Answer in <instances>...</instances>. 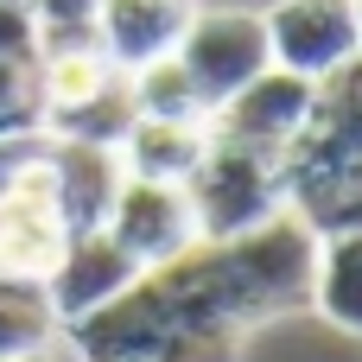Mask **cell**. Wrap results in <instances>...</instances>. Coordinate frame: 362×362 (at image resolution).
I'll return each mask as SVG.
<instances>
[{
	"mask_svg": "<svg viewBox=\"0 0 362 362\" xmlns=\"http://www.w3.org/2000/svg\"><path fill=\"white\" fill-rule=\"evenodd\" d=\"M115 83H121V70H115L95 45L45 51V57H38V127L57 121V115H70V108H83V102H95V95H108Z\"/></svg>",
	"mask_w": 362,
	"mask_h": 362,
	"instance_id": "cell-13",
	"label": "cell"
},
{
	"mask_svg": "<svg viewBox=\"0 0 362 362\" xmlns=\"http://www.w3.org/2000/svg\"><path fill=\"white\" fill-rule=\"evenodd\" d=\"M83 362H165V356H83Z\"/></svg>",
	"mask_w": 362,
	"mask_h": 362,
	"instance_id": "cell-19",
	"label": "cell"
},
{
	"mask_svg": "<svg viewBox=\"0 0 362 362\" xmlns=\"http://www.w3.org/2000/svg\"><path fill=\"white\" fill-rule=\"evenodd\" d=\"M172 57L185 64L204 115H210V108H223L235 89H248L267 70V25L248 6H197Z\"/></svg>",
	"mask_w": 362,
	"mask_h": 362,
	"instance_id": "cell-4",
	"label": "cell"
},
{
	"mask_svg": "<svg viewBox=\"0 0 362 362\" xmlns=\"http://www.w3.org/2000/svg\"><path fill=\"white\" fill-rule=\"evenodd\" d=\"M261 25H267V64L274 70L325 83L344 64H356V13H350V0H274L261 13Z\"/></svg>",
	"mask_w": 362,
	"mask_h": 362,
	"instance_id": "cell-6",
	"label": "cell"
},
{
	"mask_svg": "<svg viewBox=\"0 0 362 362\" xmlns=\"http://www.w3.org/2000/svg\"><path fill=\"white\" fill-rule=\"evenodd\" d=\"M0 6H25V0H0Z\"/></svg>",
	"mask_w": 362,
	"mask_h": 362,
	"instance_id": "cell-21",
	"label": "cell"
},
{
	"mask_svg": "<svg viewBox=\"0 0 362 362\" xmlns=\"http://www.w3.org/2000/svg\"><path fill=\"white\" fill-rule=\"evenodd\" d=\"M318 235L280 210L235 242H197L178 261L140 274L115 305L70 325L76 356H165V362H235V337L312 299Z\"/></svg>",
	"mask_w": 362,
	"mask_h": 362,
	"instance_id": "cell-1",
	"label": "cell"
},
{
	"mask_svg": "<svg viewBox=\"0 0 362 362\" xmlns=\"http://www.w3.org/2000/svg\"><path fill=\"white\" fill-rule=\"evenodd\" d=\"M210 146L204 121H134L115 146L127 178H153V185H191L197 159Z\"/></svg>",
	"mask_w": 362,
	"mask_h": 362,
	"instance_id": "cell-11",
	"label": "cell"
},
{
	"mask_svg": "<svg viewBox=\"0 0 362 362\" xmlns=\"http://www.w3.org/2000/svg\"><path fill=\"white\" fill-rule=\"evenodd\" d=\"M185 197H191V216H197V242H235V235H248V229H261L286 210L280 153L210 140Z\"/></svg>",
	"mask_w": 362,
	"mask_h": 362,
	"instance_id": "cell-3",
	"label": "cell"
},
{
	"mask_svg": "<svg viewBox=\"0 0 362 362\" xmlns=\"http://www.w3.org/2000/svg\"><path fill=\"white\" fill-rule=\"evenodd\" d=\"M102 229H108V242H115L140 274H153V267L178 261L185 248H197V216H191L185 185L121 178V191H115V204H108Z\"/></svg>",
	"mask_w": 362,
	"mask_h": 362,
	"instance_id": "cell-5",
	"label": "cell"
},
{
	"mask_svg": "<svg viewBox=\"0 0 362 362\" xmlns=\"http://www.w3.org/2000/svg\"><path fill=\"white\" fill-rule=\"evenodd\" d=\"M312 95H318V83H305V76L267 64L248 89H235L223 108H210L204 127H210V140H235V146L286 153V146L299 140L305 115H312Z\"/></svg>",
	"mask_w": 362,
	"mask_h": 362,
	"instance_id": "cell-7",
	"label": "cell"
},
{
	"mask_svg": "<svg viewBox=\"0 0 362 362\" xmlns=\"http://www.w3.org/2000/svg\"><path fill=\"white\" fill-rule=\"evenodd\" d=\"M350 13H356V64H362V0H350Z\"/></svg>",
	"mask_w": 362,
	"mask_h": 362,
	"instance_id": "cell-20",
	"label": "cell"
},
{
	"mask_svg": "<svg viewBox=\"0 0 362 362\" xmlns=\"http://www.w3.org/2000/svg\"><path fill=\"white\" fill-rule=\"evenodd\" d=\"M64 325L45 299L38 280H19V274H0V362H19L45 344H57Z\"/></svg>",
	"mask_w": 362,
	"mask_h": 362,
	"instance_id": "cell-15",
	"label": "cell"
},
{
	"mask_svg": "<svg viewBox=\"0 0 362 362\" xmlns=\"http://www.w3.org/2000/svg\"><path fill=\"white\" fill-rule=\"evenodd\" d=\"M134 280H140V267L108 242V229H83V235H70V242H64L57 267H51L38 286H45V299H51L57 325L70 331V325L95 318L102 305H115Z\"/></svg>",
	"mask_w": 362,
	"mask_h": 362,
	"instance_id": "cell-8",
	"label": "cell"
},
{
	"mask_svg": "<svg viewBox=\"0 0 362 362\" xmlns=\"http://www.w3.org/2000/svg\"><path fill=\"white\" fill-rule=\"evenodd\" d=\"M337 331L362 337V229L344 235H318V261H312V299Z\"/></svg>",
	"mask_w": 362,
	"mask_h": 362,
	"instance_id": "cell-14",
	"label": "cell"
},
{
	"mask_svg": "<svg viewBox=\"0 0 362 362\" xmlns=\"http://www.w3.org/2000/svg\"><path fill=\"white\" fill-rule=\"evenodd\" d=\"M280 185L312 235L362 229V64L318 83L299 140L280 153Z\"/></svg>",
	"mask_w": 362,
	"mask_h": 362,
	"instance_id": "cell-2",
	"label": "cell"
},
{
	"mask_svg": "<svg viewBox=\"0 0 362 362\" xmlns=\"http://www.w3.org/2000/svg\"><path fill=\"white\" fill-rule=\"evenodd\" d=\"M51 140V134H45ZM121 159L115 146H83V140H51V191H57V216L70 235L102 229L115 191H121Z\"/></svg>",
	"mask_w": 362,
	"mask_h": 362,
	"instance_id": "cell-10",
	"label": "cell"
},
{
	"mask_svg": "<svg viewBox=\"0 0 362 362\" xmlns=\"http://www.w3.org/2000/svg\"><path fill=\"white\" fill-rule=\"evenodd\" d=\"M95 13H102V0H25V19L38 32V51L95 45Z\"/></svg>",
	"mask_w": 362,
	"mask_h": 362,
	"instance_id": "cell-17",
	"label": "cell"
},
{
	"mask_svg": "<svg viewBox=\"0 0 362 362\" xmlns=\"http://www.w3.org/2000/svg\"><path fill=\"white\" fill-rule=\"evenodd\" d=\"M121 83H127L134 121H204V102H197V89H191L178 57H153V64L127 70Z\"/></svg>",
	"mask_w": 362,
	"mask_h": 362,
	"instance_id": "cell-16",
	"label": "cell"
},
{
	"mask_svg": "<svg viewBox=\"0 0 362 362\" xmlns=\"http://www.w3.org/2000/svg\"><path fill=\"white\" fill-rule=\"evenodd\" d=\"M38 57L25 6H0V140L38 134Z\"/></svg>",
	"mask_w": 362,
	"mask_h": 362,
	"instance_id": "cell-12",
	"label": "cell"
},
{
	"mask_svg": "<svg viewBox=\"0 0 362 362\" xmlns=\"http://www.w3.org/2000/svg\"><path fill=\"white\" fill-rule=\"evenodd\" d=\"M19 362H83V356H76V350L57 337V344H45V350H32V356H19Z\"/></svg>",
	"mask_w": 362,
	"mask_h": 362,
	"instance_id": "cell-18",
	"label": "cell"
},
{
	"mask_svg": "<svg viewBox=\"0 0 362 362\" xmlns=\"http://www.w3.org/2000/svg\"><path fill=\"white\" fill-rule=\"evenodd\" d=\"M197 0H102L95 13V51L127 76L153 57H172Z\"/></svg>",
	"mask_w": 362,
	"mask_h": 362,
	"instance_id": "cell-9",
	"label": "cell"
}]
</instances>
